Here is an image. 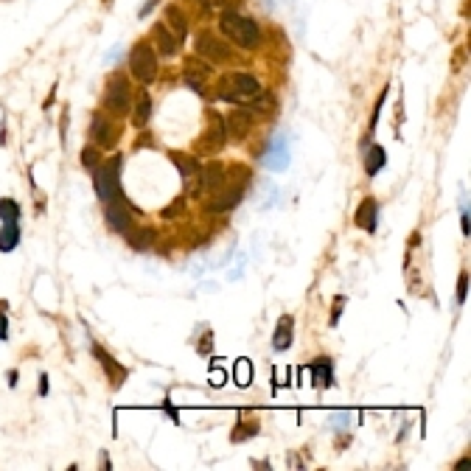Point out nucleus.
<instances>
[{
  "label": "nucleus",
  "instance_id": "f257e3e1",
  "mask_svg": "<svg viewBox=\"0 0 471 471\" xmlns=\"http://www.w3.org/2000/svg\"><path fill=\"white\" fill-rule=\"evenodd\" d=\"M219 29H222V34H224L227 40H233L236 45H242V48H247V51L259 48V43H261V29H259V23L250 20V17H242L239 12H222Z\"/></svg>",
  "mask_w": 471,
  "mask_h": 471
},
{
  "label": "nucleus",
  "instance_id": "f03ea898",
  "mask_svg": "<svg viewBox=\"0 0 471 471\" xmlns=\"http://www.w3.org/2000/svg\"><path fill=\"white\" fill-rule=\"evenodd\" d=\"M259 93H261V85L250 73H227L219 79V99L222 101L239 104V101H250Z\"/></svg>",
  "mask_w": 471,
  "mask_h": 471
},
{
  "label": "nucleus",
  "instance_id": "7ed1b4c3",
  "mask_svg": "<svg viewBox=\"0 0 471 471\" xmlns=\"http://www.w3.org/2000/svg\"><path fill=\"white\" fill-rule=\"evenodd\" d=\"M121 154H113L107 163H99L93 168V185H96V194L99 199L110 202V199H121V182H118V174H121Z\"/></svg>",
  "mask_w": 471,
  "mask_h": 471
},
{
  "label": "nucleus",
  "instance_id": "20e7f679",
  "mask_svg": "<svg viewBox=\"0 0 471 471\" xmlns=\"http://www.w3.org/2000/svg\"><path fill=\"white\" fill-rule=\"evenodd\" d=\"M129 71H132V76L140 85L154 82V76H157V54H154V48H152L149 40H138L132 45V51H129Z\"/></svg>",
  "mask_w": 471,
  "mask_h": 471
},
{
  "label": "nucleus",
  "instance_id": "39448f33",
  "mask_svg": "<svg viewBox=\"0 0 471 471\" xmlns=\"http://www.w3.org/2000/svg\"><path fill=\"white\" fill-rule=\"evenodd\" d=\"M132 104V85L124 73H110L104 85V107L115 115H126Z\"/></svg>",
  "mask_w": 471,
  "mask_h": 471
},
{
  "label": "nucleus",
  "instance_id": "423d86ee",
  "mask_svg": "<svg viewBox=\"0 0 471 471\" xmlns=\"http://www.w3.org/2000/svg\"><path fill=\"white\" fill-rule=\"evenodd\" d=\"M242 196H245V180L242 182H222V188H216L213 191V199L205 205V210H210V213H224V210H233L236 205L242 202Z\"/></svg>",
  "mask_w": 471,
  "mask_h": 471
},
{
  "label": "nucleus",
  "instance_id": "0eeeda50",
  "mask_svg": "<svg viewBox=\"0 0 471 471\" xmlns=\"http://www.w3.org/2000/svg\"><path fill=\"white\" fill-rule=\"evenodd\" d=\"M90 351H93V356L99 359V365H101V370H104V376H107V382H110V387H124V382H126V368L113 356V354H107L99 342H90Z\"/></svg>",
  "mask_w": 471,
  "mask_h": 471
},
{
  "label": "nucleus",
  "instance_id": "6e6552de",
  "mask_svg": "<svg viewBox=\"0 0 471 471\" xmlns=\"http://www.w3.org/2000/svg\"><path fill=\"white\" fill-rule=\"evenodd\" d=\"M104 219H107V227L113 233H129L132 230V210H129V202L124 199H110L104 205Z\"/></svg>",
  "mask_w": 471,
  "mask_h": 471
},
{
  "label": "nucleus",
  "instance_id": "1a4fd4ad",
  "mask_svg": "<svg viewBox=\"0 0 471 471\" xmlns=\"http://www.w3.org/2000/svg\"><path fill=\"white\" fill-rule=\"evenodd\" d=\"M90 138L96 140L99 149H115V143H118V126H115L104 113H93Z\"/></svg>",
  "mask_w": 471,
  "mask_h": 471
},
{
  "label": "nucleus",
  "instance_id": "9d476101",
  "mask_svg": "<svg viewBox=\"0 0 471 471\" xmlns=\"http://www.w3.org/2000/svg\"><path fill=\"white\" fill-rule=\"evenodd\" d=\"M227 143V129H224V118L216 110H208V126L202 135V149L205 152H219Z\"/></svg>",
  "mask_w": 471,
  "mask_h": 471
},
{
  "label": "nucleus",
  "instance_id": "9b49d317",
  "mask_svg": "<svg viewBox=\"0 0 471 471\" xmlns=\"http://www.w3.org/2000/svg\"><path fill=\"white\" fill-rule=\"evenodd\" d=\"M196 54L205 59V62H227L230 59V48L222 43V40H216L210 31H202L199 37H196Z\"/></svg>",
  "mask_w": 471,
  "mask_h": 471
},
{
  "label": "nucleus",
  "instance_id": "f8f14e48",
  "mask_svg": "<svg viewBox=\"0 0 471 471\" xmlns=\"http://www.w3.org/2000/svg\"><path fill=\"white\" fill-rule=\"evenodd\" d=\"M264 166L270 171H287L289 168V138L284 132H278L273 140H270V149L264 154Z\"/></svg>",
  "mask_w": 471,
  "mask_h": 471
},
{
  "label": "nucleus",
  "instance_id": "ddd939ff",
  "mask_svg": "<svg viewBox=\"0 0 471 471\" xmlns=\"http://www.w3.org/2000/svg\"><path fill=\"white\" fill-rule=\"evenodd\" d=\"M149 43H152L154 54H160L163 59H171V57H177V51H180V40L168 31V26H166V23H157V26L152 29Z\"/></svg>",
  "mask_w": 471,
  "mask_h": 471
},
{
  "label": "nucleus",
  "instance_id": "4468645a",
  "mask_svg": "<svg viewBox=\"0 0 471 471\" xmlns=\"http://www.w3.org/2000/svg\"><path fill=\"white\" fill-rule=\"evenodd\" d=\"M354 224L359 227V230H365V233H376V227H379V202L373 199V196H365L362 202H359V208H356V213H354Z\"/></svg>",
  "mask_w": 471,
  "mask_h": 471
},
{
  "label": "nucleus",
  "instance_id": "2eb2a0df",
  "mask_svg": "<svg viewBox=\"0 0 471 471\" xmlns=\"http://www.w3.org/2000/svg\"><path fill=\"white\" fill-rule=\"evenodd\" d=\"M182 79H185V85L188 87H194V90H202V82L210 76V62H205L199 54L196 57H188L185 62H182Z\"/></svg>",
  "mask_w": 471,
  "mask_h": 471
},
{
  "label": "nucleus",
  "instance_id": "dca6fc26",
  "mask_svg": "<svg viewBox=\"0 0 471 471\" xmlns=\"http://www.w3.org/2000/svg\"><path fill=\"white\" fill-rule=\"evenodd\" d=\"M250 126H253L250 110H233V113L227 115V121H224V129H227V135H230L233 140H245V138L250 135Z\"/></svg>",
  "mask_w": 471,
  "mask_h": 471
},
{
  "label": "nucleus",
  "instance_id": "f3484780",
  "mask_svg": "<svg viewBox=\"0 0 471 471\" xmlns=\"http://www.w3.org/2000/svg\"><path fill=\"white\" fill-rule=\"evenodd\" d=\"M306 370L312 373V384L314 387L328 390L334 384V362H331V356H317Z\"/></svg>",
  "mask_w": 471,
  "mask_h": 471
},
{
  "label": "nucleus",
  "instance_id": "a211bd4d",
  "mask_svg": "<svg viewBox=\"0 0 471 471\" xmlns=\"http://www.w3.org/2000/svg\"><path fill=\"white\" fill-rule=\"evenodd\" d=\"M202 171V168H199ZM227 180V171H224V166L222 163H208L205 166V171L199 174V188L194 191V194H202V191H208V194H213L216 188H222V182Z\"/></svg>",
  "mask_w": 471,
  "mask_h": 471
},
{
  "label": "nucleus",
  "instance_id": "6ab92c4d",
  "mask_svg": "<svg viewBox=\"0 0 471 471\" xmlns=\"http://www.w3.org/2000/svg\"><path fill=\"white\" fill-rule=\"evenodd\" d=\"M292 340H295V317L292 314H281L278 326L273 331V348L275 351H289Z\"/></svg>",
  "mask_w": 471,
  "mask_h": 471
},
{
  "label": "nucleus",
  "instance_id": "aec40b11",
  "mask_svg": "<svg viewBox=\"0 0 471 471\" xmlns=\"http://www.w3.org/2000/svg\"><path fill=\"white\" fill-rule=\"evenodd\" d=\"M135 107H132V126L143 129L149 121H152V96L146 90H138L135 96Z\"/></svg>",
  "mask_w": 471,
  "mask_h": 471
},
{
  "label": "nucleus",
  "instance_id": "412c9836",
  "mask_svg": "<svg viewBox=\"0 0 471 471\" xmlns=\"http://www.w3.org/2000/svg\"><path fill=\"white\" fill-rule=\"evenodd\" d=\"M20 239H23L20 222H3V227H0V253H15Z\"/></svg>",
  "mask_w": 471,
  "mask_h": 471
},
{
  "label": "nucleus",
  "instance_id": "4be33fe9",
  "mask_svg": "<svg viewBox=\"0 0 471 471\" xmlns=\"http://www.w3.org/2000/svg\"><path fill=\"white\" fill-rule=\"evenodd\" d=\"M124 236H126L129 247L138 250V253L152 250V247H154V239H157V233H154L152 227H138V230H129V233H124Z\"/></svg>",
  "mask_w": 471,
  "mask_h": 471
},
{
  "label": "nucleus",
  "instance_id": "5701e85b",
  "mask_svg": "<svg viewBox=\"0 0 471 471\" xmlns=\"http://www.w3.org/2000/svg\"><path fill=\"white\" fill-rule=\"evenodd\" d=\"M166 26H168V31H171L177 40H185V37H188V20H185V15L180 12V6H166Z\"/></svg>",
  "mask_w": 471,
  "mask_h": 471
},
{
  "label": "nucleus",
  "instance_id": "b1692460",
  "mask_svg": "<svg viewBox=\"0 0 471 471\" xmlns=\"http://www.w3.org/2000/svg\"><path fill=\"white\" fill-rule=\"evenodd\" d=\"M384 166H387V152H384V146H370V149L365 152V174H368V177H376Z\"/></svg>",
  "mask_w": 471,
  "mask_h": 471
},
{
  "label": "nucleus",
  "instance_id": "393cba45",
  "mask_svg": "<svg viewBox=\"0 0 471 471\" xmlns=\"http://www.w3.org/2000/svg\"><path fill=\"white\" fill-rule=\"evenodd\" d=\"M23 205L12 196H0V222H20Z\"/></svg>",
  "mask_w": 471,
  "mask_h": 471
},
{
  "label": "nucleus",
  "instance_id": "a878e982",
  "mask_svg": "<svg viewBox=\"0 0 471 471\" xmlns=\"http://www.w3.org/2000/svg\"><path fill=\"white\" fill-rule=\"evenodd\" d=\"M168 157L174 160V166H177V171H180L182 177H194V174H199V160H194L191 154H180V152H171Z\"/></svg>",
  "mask_w": 471,
  "mask_h": 471
},
{
  "label": "nucleus",
  "instance_id": "bb28decb",
  "mask_svg": "<svg viewBox=\"0 0 471 471\" xmlns=\"http://www.w3.org/2000/svg\"><path fill=\"white\" fill-rule=\"evenodd\" d=\"M233 379H236V384H239V387H250V382H253V362L250 359H236Z\"/></svg>",
  "mask_w": 471,
  "mask_h": 471
},
{
  "label": "nucleus",
  "instance_id": "cd10ccee",
  "mask_svg": "<svg viewBox=\"0 0 471 471\" xmlns=\"http://www.w3.org/2000/svg\"><path fill=\"white\" fill-rule=\"evenodd\" d=\"M250 110H256V113H273V110H275V96L261 90L259 96L250 99Z\"/></svg>",
  "mask_w": 471,
  "mask_h": 471
},
{
  "label": "nucleus",
  "instance_id": "c85d7f7f",
  "mask_svg": "<svg viewBox=\"0 0 471 471\" xmlns=\"http://www.w3.org/2000/svg\"><path fill=\"white\" fill-rule=\"evenodd\" d=\"M99 163H101V152H99V146H85V149H82V166H85L87 171H93Z\"/></svg>",
  "mask_w": 471,
  "mask_h": 471
},
{
  "label": "nucleus",
  "instance_id": "c756f323",
  "mask_svg": "<svg viewBox=\"0 0 471 471\" xmlns=\"http://www.w3.org/2000/svg\"><path fill=\"white\" fill-rule=\"evenodd\" d=\"M384 101H387V87L382 90V96L376 99V104H373V115H370V129H368V138L376 132V126H379V115H382V107H384Z\"/></svg>",
  "mask_w": 471,
  "mask_h": 471
},
{
  "label": "nucleus",
  "instance_id": "7c9ffc66",
  "mask_svg": "<svg viewBox=\"0 0 471 471\" xmlns=\"http://www.w3.org/2000/svg\"><path fill=\"white\" fill-rule=\"evenodd\" d=\"M348 421H351V412L340 410V412H331V418H328V426H331L334 432H340V429H348Z\"/></svg>",
  "mask_w": 471,
  "mask_h": 471
},
{
  "label": "nucleus",
  "instance_id": "2f4dec72",
  "mask_svg": "<svg viewBox=\"0 0 471 471\" xmlns=\"http://www.w3.org/2000/svg\"><path fill=\"white\" fill-rule=\"evenodd\" d=\"M224 382H227V373L222 370V359H213V365H210V384L222 387Z\"/></svg>",
  "mask_w": 471,
  "mask_h": 471
},
{
  "label": "nucleus",
  "instance_id": "473e14b6",
  "mask_svg": "<svg viewBox=\"0 0 471 471\" xmlns=\"http://www.w3.org/2000/svg\"><path fill=\"white\" fill-rule=\"evenodd\" d=\"M465 298H468V273L463 270V273H460V278H457V303L463 306V303H465Z\"/></svg>",
  "mask_w": 471,
  "mask_h": 471
},
{
  "label": "nucleus",
  "instance_id": "72a5a7b5",
  "mask_svg": "<svg viewBox=\"0 0 471 471\" xmlns=\"http://www.w3.org/2000/svg\"><path fill=\"white\" fill-rule=\"evenodd\" d=\"M182 210H185V196H177V199L163 210V219H174V216L182 213Z\"/></svg>",
  "mask_w": 471,
  "mask_h": 471
},
{
  "label": "nucleus",
  "instance_id": "f704fd0d",
  "mask_svg": "<svg viewBox=\"0 0 471 471\" xmlns=\"http://www.w3.org/2000/svg\"><path fill=\"white\" fill-rule=\"evenodd\" d=\"M9 340V317L6 312H0V342H6Z\"/></svg>",
  "mask_w": 471,
  "mask_h": 471
},
{
  "label": "nucleus",
  "instance_id": "c9c22d12",
  "mask_svg": "<svg viewBox=\"0 0 471 471\" xmlns=\"http://www.w3.org/2000/svg\"><path fill=\"white\" fill-rule=\"evenodd\" d=\"M216 3H219L222 9H227V12H236L239 6H245V0H216Z\"/></svg>",
  "mask_w": 471,
  "mask_h": 471
},
{
  "label": "nucleus",
  "instance_id": "e433bc0d",
  "mask_svg": "<svg viewBox=\"0 0 471 471\" xmlns=\"http://www.w3.org/2000/svg\"><path fill=\"white\" fill-rule=\"evenodd\" d=\"M342 303H345V298H340V300L334 303V309H331V320H328L331 326H337V323H340V314H342Z\"/></svg>",
  "mask_w": 471,
  "mask_h": 471
},
{
  "label": "nucleus",
  "instance_id": "4c0bfd02",
  "mask_svg": "<svg viewBox=\"0 0 471 471\" xmlns=\"http://www.w3.org/2000/svg\"><path fill=\"white\" fill-rule=\"evenodd\" d=\"M163 410L171 415V421H174V423H180V415H177V410H174V404H171V398H168V396L163 398Z\"/></svg>",
  "mask_w": 471,
  "mask_h": 471
},
{
  "label": "nucleus",
  "instance_id": "58836bf2",
  "mask_svg": "<svg viewBox=\"0 0 471 471\" xmlns=\"http://www.w3.org/2000/svg\"><path fill=\"white\" fill-rule=\"evenodd\" d=\"M160 3H163V0H146V3H143V9L138 12V17H146V15H149L152 9H157Z\"/></svg>",
  "mask_w": 471,
  "mask_h": 471
},
{
  "label": "nucleus",
  "instance_id": "ea45409f",
  "mask_svg": "<svg viewBox=\"0 0 471 471\" xmlns=\"http://www.w3.org/2000/svg\"><path fill=\"white\" fill-rule=\"evenodd\" d=\"M118 57H121V45H113V51L104 57V62L110 65V62H118Z\"/></svg>",
  "mask_w": 471,
  "mask_h": 471
},
{
  "label": "nucleus",
  "instance_id": "a19ab883",
  "mask_svg": "<svg viewBox=\"0 0 471 471\" xmlns=\"http://www.w3.org/2000/svg\"><path fill=\"white\" fill-rule=\"evenodd\" d=\"M48 390H51V387H48V373H40V396L45 398V396H48Z\"/></svg>",
  "mask_w": 471,
  "mask_h": 471
},
{
  "label": "nucleus",
  "instance_id": "79ce46f5",
  "mask_svg": "<svg viewBox=\"0 0 471 471\" xmlns=\"http://www.w3.org/2000/svg\"><path fill=\"white\" fill-rule=\"evenodd\" d=\"M17 379H20V373H17V370H9V387H12V390L17 387Z\"/></svg>",
  "mask_w": 471,
  "mask_h": 471
}]
</instances>
